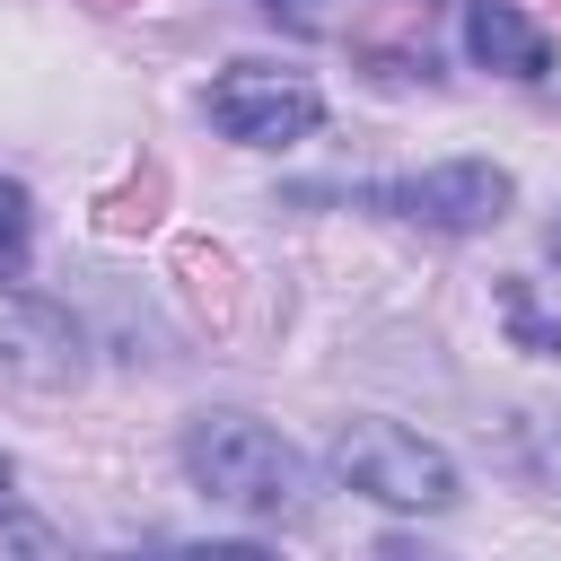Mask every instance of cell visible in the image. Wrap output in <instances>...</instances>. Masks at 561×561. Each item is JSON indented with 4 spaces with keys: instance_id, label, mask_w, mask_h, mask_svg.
<instances>
[{
    "instance_id": "obj_1",
    "label": "cell",
    "mask_w": 561,
    "mask_h": 561,
    "mask_svg": "<svg viewBox=\"0 0 561 561\" xmlns=\"http://www.w3.org/2000/svg\"><path fill=\"white\" fill-rule=\"evenodd\" d=\"M184 473L202 500L237 508V517H298L307 508V465L280 430L245 421V412H202L184 430Z\"/></svg>"
},
{
    "instance_id": "obj_2",
    "label": "cell",
    "mask_w": 561,
    "mask_h": 561,
    "mask_svg": "<svg viewBox=\"0 0 561 561\" xmlns=\"http://www.w3.org/2000/svg\"><path fill=\"white\" fill-rule=\"evenodd\" d=\"M333 473H342L351 491L386 500V508H447V500H456V465H447L430 438H412L403 421H342Z\"/></svg>"
},
{
    "instance_id": "obj_3",
    "label": "cell",
    "mask_w": 561,
    "mask_h": 561,
    "mask_svg": "<svg viewBox=\"0 0 561 561\" xmlns=\"http://www.w3.org/2000/svg\"><path fill=\"white\" fill-rule=\"evenodd\" d=\"M368 202L394 210V219H421V228L473 237V228H500V219H508L517 184H508V167H491V158H447V167H421V175L377 184Z\"/></svg>"
},
{
    "instance_id": "obj_4",
    "label": "cell",
    "mask_w": 561,
    "mask_h": 561,
    "mask_svg": "<svg viewBox=\"0 0 561 561\" xmlns=\"http://www.w3.org/2000/svg\"><path fill=\"white\" fill-rule=\"evenodd\" d=\"M210 123L245 149H289L324 123V96L298 79V70H272V61H237L219 88H210Z\"/></svg>"
},
{
    "instance_id": "obj_5",
    "label": "cell",
    "mask_w": 561,
    "mask_h": 561,
    "mask_svg": "<svg viewBox=\"0 0 561 561\" xmlns=\"http://www.w3.org/2000/svg\"><path fill=\"white\" fill-rule=\"evenodd\" d=\"M0 377L9 386H35V394H53V386L79 377V324L53 298L9 289V280H0Z\"/></svg>"
},
{
    "instance_id": "obj_6",
    "label": "cell",
    "mask_w": 561,
    "mask_h": 561,
    "mask_svg": "<svg viewBox=\"0 0 561 561\" xmlns=\"http://www.w3.org/2000/svg\"><path fill=\"white\" fill-rule=\"evenodd\" d=\"M465 53L482 70H508V79H543L552 70V35L535 18H517L508 0H473L465 9Z\"/></svg>"
},
{
    "instance_id": "obj_7",
    "label": "cell",
    "mask_w": 561,
    "mask_h": 561,
    "mask_svg": "<svg viewBox=\"0 0 561 561\" xmlns=\"http://www.w3.org/2000/svg\"><path fill=\"white\" fill-rule=\"evenodd\" d=\"M26 245H35V210H26V184L0 175V280L26 272Z\"/></svg>"
},
{
    "instance_id": "obj_8",
    "label": "cell",
    "mask_w": 561,
    "mask_h": 561,
    "mask_svg": "<svg viewBox=\"0 0 561 561\" xmlns=\"http://www.w3.org/2000/svg\"><path fill=\"white\" fill-rule=\"evenodd\" d=\"M508 324H517V342H526L535 359H561V324H543V316L526 307V289H517V280H508Z\"/></svg>"
},
{
    "instance_id": "obj_9",
    "label": "cell",
    "mask_w": 561,
    "mask_h": 561,
    "mask_svg": "<svg viewBox=\"0 0 561 561\" xmlns=\"http://www.w3.org/2000/svg\"><path fill=\"white\" fill-rule=\"evenodd\" d=\"M263 9H272V18H298V26H307V18L324 9V0H263Z\"/></svg>"
},
{
    "instance_id": "obj_10",
    "label": "cell",
    "mask_w": 561,
    "mask_h": 561,
    "mask_svg": "<svg viewBox=\"0 0 561 561\" xmlns=\"http://www.w3.org/2000/svg\"><path fill=\"white\" fill-rule=\"evenodd\" d=\"M9 482H18V473H9V456H0V517H9V500H18V491H9Z\"/></svg>"
},
{
    "instance_id": "obj_11",
    "label": "cell",
    "mask_w": 561,
    "mask_h": 561,
    "mask_svg": "<svg viewBox=\"0 0 561 561\" xmlns=\"http://www.w3.org/2000/svg\"><path fill=\"white\" fill-rule=\"evenodd\" d=\"M552 263H561V228H552Z\"/></svg>"
}]
</instances>
